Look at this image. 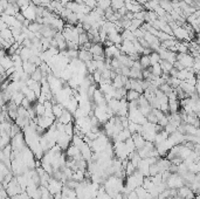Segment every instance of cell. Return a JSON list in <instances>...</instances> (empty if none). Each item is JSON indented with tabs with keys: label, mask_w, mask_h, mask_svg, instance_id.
<instances>
[{
	"label": "cell",
	"mask_w": 200,
	"mask_h": 199,
	"mask_svg": "<svg viewBox=\"0 0 200 199\" xmlns=\"http://www.w3.org/2000/svg\"><path fill=\"white\" fill-rule=\"evenodd\" d=\"M139 65L142 67V69H145V68H147V67H150V59H149V55H142L141 58H139Z\"/></svg>",
	"instance_id": "19"
},
{
	"label": "cell",
	"mask_w": 200,
	"mask_h": 199,
	"mask_svg": "<svg viewBox=\"0 0 200 199\" xmlns=\"http://www.w3.org/2000/svg\"><path fill=\"white\" fill-rule=\"evenodd\" d=\"M52 111H53V115H54V117H55L56 120V118H59V117L61 116V114L63 111V106L60 104V103H55V104H53Z\"/></svg>",
	"instance_id": "16"
},
{
	"label": "cell",
	"mask_w": 200,
	"mask_h": 199,
	"mask_svg": "<svg viewBox=\"0 0 200 199\" xmlns=\"http://www.w3.org/2000/svg\"><path fill=\"white\" fill-rule=\"evenodd\" d=\"M31 79H33V80L36 81V82H40L41 79H42V74H41V72H40L39 68H36V70L31 75Z\"/></svg>",
	"instance_id": "25"
},
{
	"label": "cell",
	"mask_w": 200,
	"mask_h": 199,
	"mask_svg": "<svg viewBox=\"0 0 200 199\" xmlns=\"http://www.w3.org/2000/svg\"><path fill=\"white\" fill-rule=\"evenodd\" d=\"M127 198H128V199H139V198H138V196H137V193H136V191H135V190L131 191L130 193H128V194H127Z\"/></svg>",
	"instance_id": "27"
},
{
	"label": "cell",
	"mask_w": 200,
	"mask_h": 199,
	"mask_svg": "<svg viewBox=\"0 0 200 199\" xmlns=\"http://www.w3.org/2000/svg\"><path fill=\"white\" fill-rule=\"evenodd\" d=\"M131 138H132V141H134V143H135V148H136V150L141 149L142 147H144L145 144V140L142 137V135L138 133H135L131 135Z\"/></svg>",
	"instance_id": "7"
},
{
	"label": "cell",
	"mask_w": 200,
	"mask_h": 199,
	"mask_svg": "<svg viewBox=\"0 0 200 199\" xmlns=\"http://www.w3.org/2000/svg\"><path fill=\"white\" fill-rule=\"evenodd\" d=\"M168 110H170V113H177L178 111L179 106H180L178 99H168Z\"/></svg>",
	"instance_id": "14"
},
{
	"label": "cell",
	"mask_w": 200,
	"mask_h": 199,
	"mask_svg": "<svg viewBox=\"0 0 200 199\" xmlns=\"http://www.w3.org/2000/svg\"><path fill=\"white\" fill-rule=\"evenodd\" d=\"M89 52L93 54V55H103L104 54V49L100 43H91V47L89 48Z\"/></svg>",
	"instance_id": "9"
},
{
	"label": "cell",
	"mask_w": 200,
	"mask_h": 199,
	"mask_svg": "<svg viewBox=\"0 0 200 199\" xmlns=\"http://www.w3.org/2000/svg\"><path fill=\"white\" fill-rule=\"evenodd\" d=\"M142 94H139V93H137L135 90H131V89H129L127 91V95H125V99L128 102H131V101H137V100L139 99V96H141Z\"/></svg>",
	"instance_id": "15"
},
{
	"label": "cell",
	"mask_w": 200,
	"mask_h": 199,
	"mask_svg": "<svg viewBox=\"0 0 200 199\" xmlns=\"http://www.w3.org/2000/svg\"><path fill=\"white\" fill-rule=\"evenodd\" d=\"M177 61H179L184 68H192L194 58L190 54H183V53H177Z\"/></svg>",
	"instance_id": "2"
},
{
	"label": "cell",
	"mask_w": 200,
	"mask_h": 199,
	"mask_svg": "<svg viewBox=\"0 0 200 199\" xmlns=\"http://www.w3.org/2000/svg\"><path fill=\"white\" fill-rule=\"evenodd\" d=\"M34 111H35V114H36V116H43L45 115V111H46V109L43 107V104H41V103H38L35 107H34Z\"/></svg>",
	"instance_id": "23"
},
{
	"label": "cell",
	"mask_w": 200,
	"mask_h": 199,
	"mask_svg": "<svg viewBox=\"0 0 200 199\" xmlns=\"http://www.w3.org/2000/svg\"><path fill=\"white\" fill-rule=\"evenodd\" d=\"M159 65H160V68H161V72H163V73H166V74H168V72L173 68L172 63L168 62L166 60H160Z\"/></svg>",
	"instance_id": "17"
},
{
	"label": "cell",
	"mask_w": 200,
	"mask_h": 199,
	"mask_svg": "<svg viewBox=\"0 0 200 199\" xmlns=\"http://www.w3.org/2000/svg\"><path fill=\"white\" fill-rule=\"evenodd\" d=\"M93 99L95 100L96 106H101V104H103V103H107L105 100H104L103 94L100 91V89H96V90L94 91V94H93Z\"/></svg>",
	"instance_id": "13"
},
{
	"label": "cell",
	"mask_w": 200,
	"mask_h": 199,
	"mask_svg": "<svg viewBox=\"0 0 200 199\" xmlns=\"http://www.w3.org/2000/svg\"><path fill=\"white\" fill-rule=\"evenodd\" d=\"M83 4H84L87 7H89L91 11L97 7V2L95 0H83Z\"/></svg>",
	"instance_id": "26"
},
{
	"label": "cell",
	"mask_w": 200,
	"mask_h": 199,
	"mask_svg": "<svg viewBox=\"0 0 200 199\" xmlns=\"http://www.w3.org/2000/svg\"><path fill=\"white\" fill-rule=\"evenodd\" d=\"M64 133H67L69 137L74 136V123L73 122H69V123L64 124Z\"/></svg>",
	"instance_id": "22"
},
{
	"label": "cell",
	"mask_w": 200,
	"mask_h": 199,
	"mask_svg": "<svg viewBox=\"0 0 200 199\" xmlns=\"http://www.w3.org/2000/svg\"><path fill=\"white\" fill-rule=\"evenodd\" d=\"M177 196L179 197V198L181 199H192L194 198V193L192 192V190L188 187V186H181V187H179L178 190H177Z\"/></svg>",
	"instance_id": "5"
},
{
	"label": "cell",
	"mask_w": 200,
	"mask_h": 199,
	"mask_svg": "<svg viewBox=\"0 0 200 199\" xmlns=\"http://www.w3.org/2000/svg\"><path fill=\"white\" fill-rule=\"evenodd\" d=\"M21 14L24 15V18L26 20H28V21H35V19H36V13H35V5L34 4H29L26 8L21 9Z\"/></svg>",
	"instance_id": "3"
},
{
	"label": "cell",
	"mask_w": 200,
	"mask_h": 199,
	"mask_svg": "<svg viewBox=\"0 0 200 199\" xmlns=\"http://www.w3.org/2000/svg\"><path fill=\"white\" fill-rule=\"evenodd\" d=\"M77 59L82 61V62H87V61H90L93 60V54L89 52V50H84V49H80L79 50V56Z\"/></svg>",
	"instance_id": "10"
},
{
	"label": "cell",
	"mask_w": 200,
	"mask_h": 199,
	"mask_svg": "<svg viewBox=\"0 0 200 199\" xmlns=\"http://www.w3.org/2000/svg\"><path fill=\"white\" fill-rule=\"evenodd\" d=\"M149 69H150L151 74L154 75V76H157V77H159L160 75L163 74V72H161V68H160L159 63H154V65H152V66L149 67Z\"/></svg>",
	"instance_id": "18"
},
{
	"label": "cell",
	"mask_w": 200,
	"mask_h": 199,
	"mask_svg": "<svg viewBox=\"0 0 200 199\" xmlns=\"http://www.w3.org/2000/svg\"><path fill=\"white\" fill-rule=\"evenodd\" d=\"M124 1H125V0H111L110 7L114 9V12H116V11H118L120 7L124 6Z\"/></svg>",
	"instance_id": "20"
},
{
	"label": "cell",
	"mask_w": 200,
	"mask_h": 199,
	"mask_svg": "<svg viewBox=\"0 0 200 199\" xmlns=\"http://www.w3.org/2000/svg\"><path fill=\"white\" fill-rule=\"evenodd\" d=\"M110 4H111V0H100L97 2V7H100V8H102L103 11H105L108 7H110Z\"/></svg>",
	"instance_id": "24"
},
{
	"label": "cell",
	"mask_w": 200,
	"mask_h": 199,
	"mask_svg": "<svg viewBox=\"0 0 200 199\" xmlns=\"http://www.w3.org/2000/svg\"><path fill=\"white\" fill-rule=\"evenodd\" d=\"M129 83H130V89L131 90H135L139 94H143V88L141 87V84L138 82V80L136 79H129Z\"/></svg>",
	"instance_id": "12"
},
{
	"label": "cell",
	"mask_w": 200,
	"mask_h": 199,
	"mask_svg": "<svg viewBox=\"0 0 200 199\" xmlns=\"http://www.w3.org/2000/svg\"><path fill=\"white\" fill-rule=\"evenodd\" d=\"M56 120H57L60 123H62V124H67V123H69V122H73V114L69 113L67 109H63L61 116L59 117V118H56Z\"/></svg>",
	"instance_id": "8"
},
{
	"label": "cell",
	"mask_w": 200,
	"mask_h": 199,
	"mask_svg": "<svg viewBox=\"0 0 200 199\" xmlns=\"http://www.w3.org/2000/svg\"><path fill=\"white\" fill-rule=\"evenodd\" d=\"M107 106L109 107V109H111V111L114 113V115H117L118 109H120V100L111 99L110 101L107 102Z\"/></svg>",
	"instance_id": "11"
},
{
	"label": "cell",
	"mask_w": 200,
	"mask_h": 199,
	"mask_svg": "<svg viewBox=\"0 0 200 199\" xmlns=\"http://www.w3.org/2000/svg\"><path fill=\"white\" fill-rule=\"evenodd\" d=\"M116 12H117V13L120 14V17H124V15H125V14L128 13V9L125 8V6H123V7H120V8L118 9V11H116Z\"/></svg>",
	"instance_id": "28"
},
{
	"label": "cell",
	"mask_w": 200,
	"mask_h": 199,
	"mask_svg": "<svg viewBox=\"0 0 200 199\" xmlns=\"http://www.w3.org/2000/svg\"><path fill=\"white\" fill-rule=\"evenodd\" d=\"M67 155L70 158H73V159H75V160H80L81 158H82L81 157L80 149L77 147L73 145V144H70V147L67 148Z\"/></svg>",
	"instance_id": "6"
},
{
	"label": "cell",
	"mask_w": 200,
	"mask_h": 199,
	"mask_svg": "<svg viewBox=\"0 0 200 199\" xmlns=\"http://www.w3.org/2000/svg\"><path fill=\"white\" fill-rule=\"evenodd\" d=\"M165 183H166L168 189H176V190H178L179 187L184 186V179L181 178V176H179L178 174H171Z\"/></svg>",
	"instance_id": "1"
},
{
	"label": "cell",
	"mask_w": 200,
	"mask_h": 199,
	"mask_svg": "<svg viewBox=\"0 0 200 199\" xmlns=\"http://www.w3.org/2000/svg\"><path fill=\"white\" fill-rule=\"evenodd\" d=\"M149 59H150V65H151V66L154 65V63H159V61H160V58L157 52H151V53L149 54Z\"/></svg>",
	"instance_id": "21"
},
{
	"label": "cell",
	"mask_w": 200,
	"mask_h": 199,
	"mask_svg": "<svg viewBox=\"0 0 200 199\" xmlns=\"http://www.w3.org/2000/svg\"><path fill=\"white\" fill-rule=\"evenodd\" d=\"M62 186H63V184L62 182H60V180H56L55 178H53V177H50L48 179V186H47V189H48L49 193L53 196V194H55L57 192H61L62 190Z\"/></svg>",
	"instance_id": "4"
}]
</instances>
